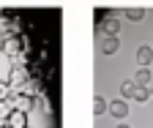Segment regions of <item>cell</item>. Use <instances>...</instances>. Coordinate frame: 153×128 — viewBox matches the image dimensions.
Returning a JSON list of instances; mask_svg holds the SVG:
<instances>
[{"instance_id":"obj_1","label":"cell","mask_w":153,"mask_h":128,"mask_svg":"<svg viewBox=\"0 0 153 128\" xmlns=\"http://www.w3.org/2000/svg\"><path fill=\"white\" fill-rule=\"evenodd\" d=\"M25 82H30L27 68H25V65H14V68H11V77H8V87H11V90H19Z\"/></svg>"},{"instance_id":"obj_2","label":"cell","mask_w":153,"mask_h":128,"mask_svg":"<svg viewBox=\"0 0 153 128\" xmlns=\"http://www.w3.org/2000/svg\"><path fill=\"white\" fill-rule=\"evenodd\" d=\"M3 52L8 54V57H11V60L16 57V54H19V52H22V41H19V38H16V35H11V30L6 33V44H3Z\"/></svg>"},{"instance_id":"obj_3","label":"cell","mask_w":153,"mask_h":128,"mask_svg":"<svg viewBox=\"0 0 153 128\" xmlns=\"http://www.w3.org/2000/svg\"><path fill=\"white\" fill-rule=\"evenodd\" d=\"M11 106H14V112H25V115L36 109L33 98H27V96H14V98H11Z\"/></svg>"},{"instance_id":"obj_4","label":"cell","mask_w":153,"mask_h":128,"mask_svg":"<svg viewBox=\"0 0 153 128\" xmlns=\"http://www.w3.org/2000/svg\"><path fill=\"white\" fill-rule=\"evenodd\" d=\"M107 112H109L115 120H123V117L128 115V104H126L123 98H118V101H112V104H109V109H107Z\"/></svg>"},{"instance_id":"obj_5","label":"cell","mask_w":153,"mask_h":128,"mask_svg":"<svg viewBox=\"0 0 153 128\" xmlns=\"http://www.w3.org/2000/svg\"><path fill=\"white\" fill-rule=\"evenodd\" d=\"M101 30L107 33V38H115L118 30H120V22L115 19V16H107V19H101Z\"/></svg>"},{"instance_id":"obj_6","label":"cell","mask_w":153,"mask_h":128,"mask_svg":"<svg viewBox=\"0 0 153 128\" xmlns=\"http://www.w3.org/2000/svg\"><path fill=\"white\" fill-rule=\"evenodd\" d=\"M6 125H8V128H30L25 112H11V117L6 120Z\"/></svg>"},{"instance_id":"obj_7","label":"cell","mask_w":153,"mask_h":128,"mask_svg":"<svg viewBox=\"0 0 153 128\" xmlns=\"http://www.w3.org/2000/svg\"><path fill=\"white\" fill-rule=\"evenodd\" d=\"M150 60H153V49L150 46H140L137 49V63H140V68H148Z\"/></svg>"},{"instance_id":"obj_8","label":"cell","mask_w":153,"mask_h":128,"mask_svg":"<svg viewBox=\"0 0 153 128\" xmlns=\"http://www.w3.org/2000/svg\"><path fill=\"white\" fill-rule=\"evenodd\" d=\"M150 79H153L150 68H140L137 74H134V85H137V87H148V85H150Z\"/></svg>"},{"instance_id":"obj_9","label":"cell","mask_w":153,"mask_h":128,"mask_svg":"<svg viewBox=\"0 0 153 128\" xmlns=\"http://www.w3.org/2000/svg\"><path fill=\"white\" fill-rule=\"evenodd\" d=\"M107 109H109V101H107V98H101V96H96V98H93V115H96V117L104 115Z\"/></svg>"},{"instance_id":"obj_10","label":"cell","mask_w":153,"mask_h":128,"mask_svg":"<svg viewBox=\"0 0 153 128\" xmlns=\"http://www.w3.org/2000/svg\"><path fill=\"white\" fill-rule=\"evenodd\" d=\"M118 46H120L118 35H115V38H104V44H101V52H104V54H115V52H118Z\"/></svg>"},{"instance_id":"obj_11","label":"cell","mask_w":153,"mask_h":128,"mask_svg":"<svg viewBox=\"0 0 153 128\" xmlns=\"http://www.w3.org/2000/svg\"><path fill=\"white\" fill-rule=\"evenodd\" d=\"M126 16H128L131 22H140L142 16H145V8H140V6H128V8H126Z\"/></svg>"},{"instance_id":"obj_12","label":"cell","mask_w":153,"mask_h":128,"mask_svg":"<svg viewBox=\"0 0 153 128\" xmlns=\"http://www.w3.org/2000/svg\"><path fill=\"white\" fill-rule=\"evenodd\" d=\"M134 90H137L134 79H131V82H123V85H120V98H123V101H126V98H131V96H134Z\"/></svg>"},{"instance_id":"obj_13","label":"cell","mask_w":153,"mask_h":128,"mask_svg":"<svg viewBox=\"0 0 153 128\" xmlns=\"http://www.w3.org/2000/svg\"><path fill=\"white\" fill-rule=\"evenodd\" d=\"M11 112H14V106H11V98H8V101H0V120L6 123V120L11 117Z\"/></svg>"},{"instance_id":"obj_14","label":"cell","mask_w":153,"mask_h":128,"mask_svg":"<svg viewBox=\"0 0 153 128\" xmlns=\"http://www.w3.org/2000/svg\"><path fill=\"white\" fill-rule=\"evenodd\" d=\"M131 98H134V101H148V98H150V93H148V87H137Z\"/></svg>"},{"instance_id":"obj_15","label":"cell","mask_w":153,"mask_h":128,"mask_svg":"<svg viewBox=\"0 0 153 128\" xmlns=\"http://www.w3.org/2000/svg\"><path fill=\"white\" fill-rule=\"evenodd\" d=\"M8 96H11V87H8V82H0V101H8Z\"/></svg>"},{"instance_id":"obj_16","label":"cell","mask_w":153,"mask_h":128,"mask_svg":"<svg viewBox=\"0 0 153 128\" xmlns=\"http://www.w3.org/2000/svg\"><path fill=\"white\" fill-rule=\"evenodd\" d=\"M14 63H16V65H25V63H27V54H25V52H19L16 57H14Z\"/></svg>"},{"instance_id":"obj_17","label":"cell","mask_w":153,"mask_h":128,"mask_svg":"<svg viewBox=\"0 0 153 128\" xmlns=\"http://www.w3.org/2000/svg\"><path fill=\"white\" fill-rule=\"evenodd\" d=\"M3 44H6V33L0 30V52H3Z\"/></svg>"},{"instance_id":"obj_18","label":"cell","mask_w":153,"mask_h":128,"mask_svg":"<svg viewBox=\"0 0 153 128\" xmlns=\"http://www.w3.org/2000/svg\"><path fill=\"white\" fill-rule=\"evenodd\" d=\"M148 93H150V96H153V79H150V85H148Z\"/></svg>"},{"instance_id":"obj_19","label":"cell","mask_w":153,"mask_h":128,"mask_svg":"<svg viewBox=\"0 0 153 128\" xmlns=\"http://www.w3.org/2000/svg\"><path fill=\"white\" fill-rule=\"evenodd\" d=\"M115 128H128V125H115Z\"/></svg>"},{"instance_id":"obj_20","label":"cell","mask_w":153,"mask_h":128,"mask_svg":"<svg viewBox=\"0 0 153 128\" xmlns=\"http://www.w3.org/2000/svg\"><path fill=\"white\" fill-rule=\"evenodd\" d=\"M3 125H6V123H3V120H0V128H3Z\"/></svg>"},{"instance_id":"obj_21","label":"cell","mask_w":153,"mask_h":128,"mask_svg":"<svg viewBox=\"0 0 153 128\" xmlns=\"http://www.w3.org/2000/svg\"><path fill=\"white\" fill-rule=\"evenodd\" d=\"M3 128H8V125H3Z\"/></svg>"}]
</instances>
